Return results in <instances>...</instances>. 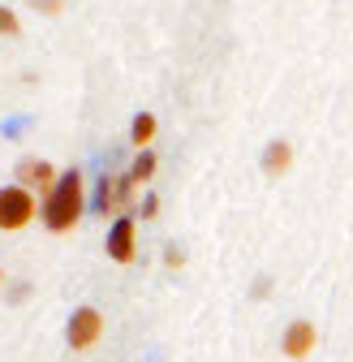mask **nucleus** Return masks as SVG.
I'll return each mask as SVG.
<instances>
[{
  "label": "nucleus",
  "instance_id": "1",
  "mask_svg": "<svg viewBox=\"0 0 353 362\" xmlns=\"http://www.w3.org/2000/svg\"><path fill=\"white\" fill-rule=\"evenodd\" d=\"M86 211V194H82V173L78 168H65L56 177L52 194H43V207H39V220L48 233H69L73 224L82 220Z\"/></svg>",
  "mask_w": 353,
  "mask_h": 362
},
{
  "label": "nucleus",
  "instance_id": "2",
  "mask_svg": "<svg viewBox=\"0 0 353 362\" xmlns=\"http://www.w3.org/2000/svg\"><path fill=\"white\" fill-rule=\"evenodd\" d=\"M39 199L30 194V190H22L18 186V181H13V186H5V190H0V229H5V233H18V229H26V224L39 216Z\"/></svg>",
  "mask_w": 353,
  "mask_h": 362
},
{
  "label": "nucleus",
  "instance_id": "3",
  "mask_svg": "<svg viewBox=\"0 0 353 362\" xmlns=\"http://www.w3.org/2000/svg\"><path fill=\"white\" fill-rule=\"evenodd\" d=\"M104 337V315L95 310V306H78L73 315H69V324H65V341H69V349H91L95 341Z\"/></svg>",
  "mask_w": 353,
  "mask_h": 362
},
{
  "label": "nucleus",
  "instance_id": "4",
  "mask_svg": "<svg viewBox=\"0 0 353 362\" xmlns=\"http://www.w3.org/2000/svg\"><path fill=\"white\" fill-rule=\"evenodd\" d=\"M138 238H134V216H116L108 229V259L112 263H134Z\"/></svg>",
  "mask_w": 353,
  "mask_h": 362
},
{
  "label": "nucleus",
  "instance_id": "5",
  "mask_svg": "<svg viewBox=\"0 0 353 362\" xmlns=\"http://www.w3.org/2000/svg\"><path fill=\"white\" fill-rule=\"evenodd\" d=\"M315 345H319V328H315L311 320H293V324L285 328V341H280L285 358H293V362L311 358V354H315Z\"/></svg>",
  "mask_w": 353,
  "mask_h": 362
},
{
  "label": "nucleus",
  "instance_id": "6",
  "mask_svg": "<svg viewBox=\"0 0 353 362\" xmlns=\"http://www.w3.org/2000/svg\"><path fill=\"white\" fill-rule=\"evenodd\" d=\"M13 173H18V186H22V190H30V194H35V190L52 194L56 177H61V173H56V168H52L48 160H22V164H18Z\"/></svg>",
  "mask_w": 353,
  "mask_h": 362
},
{
  "label": "nucleus",
  "instance_id": "7",
  "mask_svg": "<svg viewBox=\"0 0 353 362\" xmlns=\"http://www.w3.org/2000/svg\"><path fill=\"white\" fill-rule=\"evenodd\" d=\"M289 164H293V147L285 139H272L268 151H263V168H268V177H285Z\"/></svg>",
  "mask_w": 353,
  "mask_h": 362
},
{
  "label": "nucleus",
  "instance_id": "8",
  "mask_svg": "<svg viewBox=\"0 0 353 362\" xmlns=\"http://www.w3.org/2000/svg\"><path fill=\"white\" fill-rule=\"evenodd\" d=\"M155 129H160V121L151 117V112H138L134 117V125H129V139H134V147H151V139H155Z\"/></svg>",
  "mask_w": 353,
  "mask_h": 362
},
{
  "label": "nucleus",
  "instance_id": "9",
  "mask_svg": "<svg viewBox=\"0 0 353 362\" xmlns=\"http://www.w3.org/2000/svg\"><path fill=\"white\" fill-rule=\"evenodd\" d=\"M95 211H116V181L112 177H100V186H95Z\"/></svg>",
  "mask_w": 353,
  "mask_h": 362
},
{
  "label": "nucleus",
  "instance_id": "10",
  "mask_svg": "<svg viewBox=\"0 0 353 362\" xmlns=\"http://www.w3.org/2000/svg\"><path fill=\"white\" fill-rule=\"evenodd\" d=\"M151 177H155V156H151V151H138L134 168H129V181H134V186H143V181H151Z\"/></svg>",
  "mask_w": 353,
  "mask_h": 362
},
{
  "label": "nucleus",
  "instance_id": "11",
  "mask_svg": "<svg viewBox=\"0 0 353 362\" xmlns=\"http://www.w3.org/2000/svg\"><path fill=\"white\" fill-rule=\"evenodd\" d=\"M0 35H5V39L22 35V22H18V13H13V9H5V5H0Z\"/></svg>",
  "mask_w": 353,
  "mask_h": 362
},
{
  "label": "nucleus",
  "instance_id": "12",
  "mask_svg": "<svg viewBox=\"0 0 353 362\" xmlns=\"http://www.w3.org/2000/svg\"><path fill=\"white\" fill-rule=\"evenodd\" d=\"M30 9H39V13H48V18H56L61 9H65V0H26Z\"/></svg>",
  "mask_w": 353,
  "mask_h": 362
},
{
  "label": "nucleus",
  "instance_id": "13",
  "mask_svg": "<svg viewBox=\"0 0 353 362\" xmlns=\"http://www.w3.org/2000/svg\"><path fill=\"white\" fill-rule=\"evenodd\" d=\"M138 216H143V220H155V216H160V199H155V194H147V199H143V207H138Z\"/></svg>",
  "mask_w": 353,
  "mask_h": 362
},
{
  "label": "nucleus",
  "instance_id": "14",
  "mask_svg": "<svg viewBox=\"0 0 353 362\" xmlns=\"http://www.w3.org/2000/svg\"><path fill=\"white\" fill-rule=\"evenodd\" d=\"M164 263H168V267H181V263H186V255L176 250V246H168V250H164Z\"/></svg>",
  "mask_w": 353,
  "mask_h": 362
},
{
  "label": "nucleus",
  "instance_id": "15",
  "mask_svg": "<svg viewBox=\"0 0 353 362\" xmlns=\"http://www.w3.org/2000/svg\"><path fill=\"white\" fill-rule=\"evenodd\" d=\"M22 298H30V285H26V281H18V285L9 289V302H22Z\"/></svg>",
  "mask_w": 353,
  "mask_h": 362
},
{
  "label": "nucleus",
  "instance_id": "16",
  "mask_svg": "<svg viewBox=\"0 0 353 362\" xmlns=\"http://www.w3.org/2000/svg\"><path fill=\"white\" fill-rule=\"evenodd\" d=\"M0 285H5V267H0Z\"/></svg>",
  "mask_w": 353,
  "mask_h": 362
}]
</instances>
